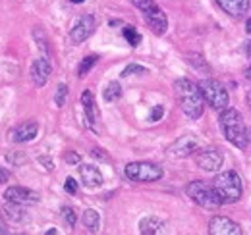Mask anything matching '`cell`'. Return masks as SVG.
I'll return each instance as SVG.
<instances>
[{
	"label": "cell",
	"instance_id": "obj_35",
	"mask_svg": "<svg viewBox=\"0 0 251 235\" xmlns=\"http://www.w3.org/2000/svg\"><path fill=\"white\" fill-rule=\"evenodd\" d=\"M6 234V228H4V224H2V220H0V235Z\"/></svg>",
	"mask_w": 251,
	"mask_h": 235
},
{
	"label": "cell",
	"instance_id": "obj_20",
	"mask_svg": "<svg viewBox=\"0 0 251 235\" xmlns=\"http://www.w3.org/2000/svg\"><path fill=\"white\" fill-rule=\"evenodd\" d=\"M104 100L106 102H114V100H118L120 96H122V87H120V83L118 81H110L106 89H104Z\"/></svg>",
	"mask_w": 251,
	"mask_h": 235
},
{
	"label": "cell",
	"instance_id": "obj_31",
	"mask_svg": "<svg viewBox=\"0 0 251 235\" xmlns=\"http://www.w3.org/2000/svg\"><path fill=\"white\" fill-rule=\"evenodd\" d=\"M66 162L75 164V162H79V156H77V154H66Z\"/></svg>",
	"mask_w": 251,
	"mask_h": 235
},
{
	"label": "cell",
	"instance_id": "obj_14",
	"mask_svg": "<svg viewBox=\"0 0 251 235\" xmlns=\"http://www.w3.org/2000/svg\"><path fill=\"white\" fill-rule=\"evenodd\" d=\"M143 18H145V22H147L149 29L153 31L155 35H164V33H166V27H168V18H166V14H164L160 8H155V10L147 12V14H143Z\"/></svg>",
	"mask_w": 251,
	"mask_h": 235
},
{
	"label": "cell",
	"instance_id": "obj_10",
	"mask_svg": "<svg viewBox=\"0 0 251 235\" xmlns=\"http://www.w3.org/2000/svg\"><path fill=\"white\" fill-rule=\"evenodd\" d=\"M209 234L240 235L242 234V228H240L234 220H230V218H226V216H215V218H211V222H209Z\"/></svg>",
	"mask_w": 251,
	"mask_h": 235
},
{
	"label": "cell",
	"instance_id": "obj_24",
	"mask_svg": "<svg viewBox=\"0 0 251 235\" xmlns=\"http://www.w3.org/2000/svg\"><path fill=\"white\" fill-rule=\"evenodd\" d=\"M66 96H68V85H66V83H60L58 89H56V94H54V102H56L58 108H62L64 106Z\"/></svg>",
	"mask_w": 251,
	"mask_h": 235
},
{
	"label": "cell",
	"instance_id": "obj_32",
	"mask_svg": "<svg viewBox=\"0 0 251 235\" xmlns=\"http://www.w3.org/2000/svg\"><path fill=\"white\" fill-rule=\"evenodd\" d=\"M8 172H6V170H2V168H0V183H6V181H8Z\"/></svg>",
	"mask_w": 251,
	"mask_h": 235
},
{
	"label": "cell",
	"instance_id": "obj_34",
	"mask_svg": "<svg viewBox=\"0 0 251 235\" xmlns=\"http://www.w3.org/2000/svg\"><path fill=\"white\" fill-rule=\"evenodd\" d=\"M246 31L251 35V20H248V24H246Z\"/></svg>",
	"mask_w": 251,
	"mask_h": 235
},
{
	"label": "cell",
	"instance_id": "obj_21",
	"mask_svg": "<svg viewBox=\"0 0 251 235\" xmlns=\"http://www.w3.org/2000/svg\"><path fill=\"white\" fill-rule=\"evenodd\" d=\"M124 37L131 47H137V45L141 43V35L135 31V27H131V25H126L124 27Z\"/></svg>",
	"mask_w": 251,
	"mask_h": 235
},
{
	"label": "cell",
	"instance_id": "obj_33",
	"mask_svg": "<svg viewBox=\"0 0 251 235\" xmlns=\"http://www.w3.org/2000/svg\"><path fill=\"white\" fill-rule=\"evenodd\" d=\"M246 54H248V58H251V41H248V45H246Z\"/></svg>",
	"mask_w": 251,
	"mask_h": 235
},
{
	"label": "cell",
	"instance_id": "obj_8",
	"mask_svg": "<svg viewBox=\"0 0 251 235\" xmlns=\"http://www.w3.org/2000/svg\"><path fill=\"white\" fill-rule=\"evenodd\" d=\"M95 31V18L85 14L81 18H77V22L74 24V27L70 29V39L74 45H81L85 39H89Z\"/></svg>",
	"mask_w": 251,
	"mask_h": 235
},
{
	"label": "cell",
	"instance_id": "obj_19",
	"mask_svg": "<svg viewBox=\"0 0 251 235\" xmlns=\"http://www.w3.org/2000/svg\"><path fill=\"white\" fill-rule=\"evenodd\" d=\"M83 226L91 232V234H97L99 232V228H100V216H99V212L93 210V208H87L85 212H83Z\"/></svg>",
	"mask_w": 251,
	"mask_h": 235
},
{
	"label": "cell",
	"instance_id": "obj_6",
	"mask_svg": "<svg viewBox=\"0 0 251 235\" xmlns=\"http://www.w3.org/2000/svg\"><path fill=\"white\" fill-rule=\"evenodd\" d=\"M124 174L127 179L137 181V183H151L162 177V168L153 164V162H131L127 164L124 170Z\"/></svg>",
	"mask_w": 251,
	"mask_h": 235
},
{
	"label": "cell",
	"instance_id": "obj_12",
	"mask_svg": "<svg viewBox=\"0 0 251 235\" xmlns=\"http://www.w3.org/2000/svg\"><path fill=\"white\" fill-rule=\"evenodd\" d=\"M50 71H52V66H50V62L45 58H37L35 62L31 64V79L33 83L37 85V87H43L47 81H49V77H50Z\"/></svg>",
	"mask_w": 251,
	"mask_h": 235
},
{
	"label": "cell",
	"instance_id": "obj_29",
	"mask_svg": "<svg viewBox=\"0 0 251 235\" xmlns=\"http://www.w3.org/2000/svg\"><path fill=\"white\" fill-rule=\"evenodd\" d=\"M162 114H164V108H162L160 104H157V106L153 108V112H151V118H149V119H151V121H158V119L162 118Z\"/></svg>",
	"mask_w": 251,
	"mask_h": 235
},
{
	"label": "cell",
	"instance_id": "obj_2",
	"mask_svg": "<svg viewBox=\"0 0 251 235\" xmlns=\"http://www.w3.org/2000/svg\"><path fill=\"white\" fill-rule=\"evenodd\" d=\"M219 125L222 129V135L238 148H246L250 143V137H248V127L242 119V114L234 108H224L220 110L219 118Z\"/></svg>",
	"mask_w": 251,
	"mask_h": 235
},
{
	"label": "cell",
	"instance_id": "obj_36",
	"mask_svg": "<svg viewBox=\"0 0 251 235\" xmlns=\"http://www.w3.org/2000/svg\"><path fill=\"white\" fill-rule=\"evenodd\" d=\"M248 104H250V108H251V91L248 93Z\"/></svg>",
	"mask_w": 251,
	"mask_h": 235
},
{
	"label": "cell",
	"instance_id": "obj_26",
	"mask_svg": "<svg viewBox=\"0 0 251 235\" xmlns=\"http://www.w3.org/2000/svg\"><path fill=\"white\" fill-rule=\"evenodd\" d=\"M33 35H35V39H37V43H39V48H41L45 54H49V47H47V39L43 37V31L35 29L33 31Z\"/></svg>",
	"mask_w": 251,
	"mask_h": 235
},
{
	"label": "cell",
	"instance_id": "obj_28",
	"mask_svg": "<svg viewBox=\"0 0 251 235\" xmlns=\"http://www.w3.org/2000/svg\"><path fill=\"white\" fill-rule=\"evenodd\" d=\"M64 189H66V193H72V195H74V193L77 191V183H75V179H74V177H68L66 183H64Z\"/></svg>",
	"mask_w": 251,
	"mask_h": 235
},
{
	"label": "cell",
	"instance_id": "obj_16",
	"mask_svg": "<svg viewBox=\"0 0 251 235\" xmlns=\"http://www.w3.org/2000/svg\"><path fill=\"white\" fill-rule=\"evenodd\" d=\"M217 2L226 14L234 18H242L250 10V0H217Z\"/></svg>",
	"mask_w": 251,
	"mask_h": 235
},
{
	"label": "cell",
	"instance_id": "obj_25",
	"mask_svg": "<svg viewBox=\"0 0 251 235\" xmlns=\"http://www.w3.org/2000/svg\"><path fill=\"white\" fill-rule=\"evenodd\" d=\"M62 216H64V220H66V224H68L70 228H74V226H75V212H74V208H70V206H64V208H62Z\"/></svg>",
	"mask_w": 251,
	"mask_h": 235
},
{
	"label": "cell",
	"instance_id": "obj_30",
	"mask_svg": "<svg viewBox=\"0 0 251 235\" xmlns=\"http://www.w3.org/2000/svg\"><path fill=\"white\" fill-rule=\"evenodd\" d=\"M39 162H43L47 170H52V168H54V164H52V160H50V158H45V156H43V158H39Z\"/></svg>",
	"mask_w": 251,
	"mask_h": 235
},
{
	"label": "cell",
	"instance_id": "obj_13",
	"mask_svg": "<svg viewBox=\"0 0 251 235\" xmlns=\"http://www.w3.org/2000/svg\"><path fill=\"white\" fill-rule=\"evenodd\" d=\"M37 133H39V123L29 119V121L20 123V125L12 131V141H14V143H27V141H33V139L37 137Z\"/></svg>",
	"mask_w": 251,
	"mask_h": 235
},
{
	"label": "cell",
	"instance_id": "obj_4",
	"mask_svg": "<svg viewBox=\"0 0 251 235\" xmlns=\"http://www.w3.org/2000/svg\"><path fill=\"white\" fill-rule=\"evenodd\" d=\"M188 197L195 203V205L203 206L207 210H217L219 206H222V201L217 195L213 183H205V181H191L186 187Z\"/></svg>",
	"mask_w": 251,
	"mask_h": 235
},
{
	"label": "cell",
	"instance_id": "obj_22",
	"mask_svg": "<svg viewBox=\"0 0 251 235\" xmlns=\"http://www.w3.org/2000/svg\"><path fill=\"white\" fill-rule=\"evenodd\" d=\"M95 64H97V56H93V54H91V56H87V58H83V62H81V64H79V68H77V75H79V77H85Z\"/></svg>",
	"mask_w": 251,
	"mask_h": 235
},
{
	"label": "cell",
	"instance_id": "obj_1",
	"mask_svg": "<svg viewBox=\"0 0 251 235\" xmlns=\"http://www.w3.org/2000/svg\"><path fill=\"white\" fill-rule=\"evenodd\" d=\"M174 91H176V96L180 100V106H182V112L189 118V119H197L203 114V94H201V89L199 85H195L191 79L188 77H180L176 79L174 83Z\"/></svg>",
	"mask_w": 251,
	"mask_h": 235
},
{
	"label": "cell",
	"instance_id": "obj_11",
	"mask_svg": "<svg viewBox=\"0 0 251 235\" xmlns=\"http://www.w3.org/2000/svg\"><path fill=\"white\" fill-rule=\"evenodd\" d=\"M195 150H197V139L193 135H184L178 141H174L166 152L172 158H186L189 154H193Z\"/></svg>",
	"mask_w": 251,
	"mask_h": 235
},
{
	"label": "cell",
	"instance_id": "obj_7",
	"mask_svg": "<svg viewBox=\"0 0 251 235\" xmlns=\"http://www.w3.org/2000/svg\"><path fill=\"white\" fill-rule=\"evenodd\" d=\"M195 162L205 172H217V170H220V166L224 162V156L217 148H203V150H199L195 154Z\"/></svg>",
	"mask_w": 251,
	"mask_h": 235
},
{
	"label": "cell",
	"instance_id": "obj_15",
	"mask_svg": "<svg viewBox=\"0 0 251 235\" xmlns=\"http://www.w3.org/2000/svg\"><path fill=\"white\" fill-rule=\"evenodd\" d=\"M81 104H83V112H85V118H87V125L91 129H95V123L99 119V110H97V104H95L91 91H83L81 93Z\"/></svg>",
	"mask_w": 251,
	"mask_h": 235
},
{
	"label": "cell",
	"instance_id": "obj_17",
	"mask_svg": "<svg viewBox=\"0 0 251 235\" xmlns=\"http://www.w3.org/2000/svg\"><path fill=\"white\" fill-rule=\"evenodd\" d=\"M79 176L85 187H99L102 183V174L99 172L97 166H91V164L79 166Z\"/></svg>",
	"mask_w": 251,
	"mask_h": 235
},
{
	"label": "cell",
	"instance_id": "obj_37",
	"mask_svg": "<svg viewBox=\"0 0 251 235\" xmlns=\"http://www.w3.org/2000/svg\"><path fill=\"white\" fill-rule=\"evenodd\" d=\"M74 4H81V2H85V0H72Z\"/></svg>",
	"mask_w": 251,
	"mask_h": 235
},
{
	"label": "cell",
	"instance_id": "obj_38",
	"mask_svg": "<svg viewBox=\"0 0 251 235\" xmlns=\"http://www.w3.org/2000/svg\"><path fill=\"white\" fill-rule=\"evenodd\" d=\"M248 79H251V68L248 70Z\"/></svg>",
	"mask_w": 251,
	"mask_h": 235
},
{
	"label": "cell",
	"instance_id": "obj_18",
	"mask_svg": "<svg viewBox=\"0 0 251 235\" xmlns=\"http://www.w3.org/2000/svg\"><path fill=\"white\" fill-rule=\"evenodd\" d=\"M139 232L145 235H157L164 232V222L158 220L155 216H149V218H143L139 222Z\"/></svg>",
	"mask_w": 251,
	"mask_h": 235
},
{
	"label": "cell",
	"instance_id": "obj_5",
	"mask_svg": "<svg viewBox=\"0 0 251 235\" xmlns=\"http://www.w3.org/2000/svg\"><path fill=\"white\" fill-rule=\"evenodd\" d=\"M199 89H201L203 98H205L215 110H224V108H228V102H230L228 91H226L224 85L219 83L217 79H203V81H199Z\"/></svg>",
	"mask_w": 251,
	"mask_h": 235
},
{
	"label": "cell",
	"instance_id": "obj_23",
	"mask_svg": "<svg viewBox=\"0 0 251 235\" xmlns=\"http://www.w3.org/2000/svg\"><path fill=\"white\" fill-rule=\"evenodd\" d=\"M131 2H133V6H135L141 14H147V12H151V10L158 8L155 0H131Z\"/></svg>",
	"mask_w": 251,
	"mask_h": 235
},
{
	"label": "cell",
	"instance_id": "obj_27",
	"mask_svg": "<svg viewBox=\"0 0 251 235\" xmlns=\"http://www.w3.org/2000/svg\"><path fill=\"white\" fill-rule=\"evenodd\" d=\"M131 73H147V70L143 68V66H137V64H131V66H127L124 71H122V75L127 77V75H131Z\"/></svg>",
	"mask_w": 251,
	"mask_h": 235
},
{
	"label": "cell",
	"instance_id": "obj_9",
	"mask_svg": "<svg viewBox=\"0 0 251 235\" xmlns=\"http://www.w3.org/2000/svg\"><path fill=\"white\" fill-rule=\"evenodd\" d=\"M4 199L10 205H35V203H39V195L27 187H10V189H6Z\"/></svg>",
	"mask_w": 251,
	"mask_h": 235
},
{
	"label": "cell",
	"instance_id": "obj_3",
	"mask_svg": "<svg viewBox=\"0 0 251 235\" xmlns=\"http://www.w3.org/2000/svg\"><path fill=\"white\" fill-rule=\"evenodd\" d=\"M213 187L217 191V195L220 197L222 205H234L242 199V193H244V187H242V179L236 172L228 170V172H222L219 176L213 179Z\"/></svg>",
	"mask_w": 251,
	"mask_h": 235
}]
</instances>
